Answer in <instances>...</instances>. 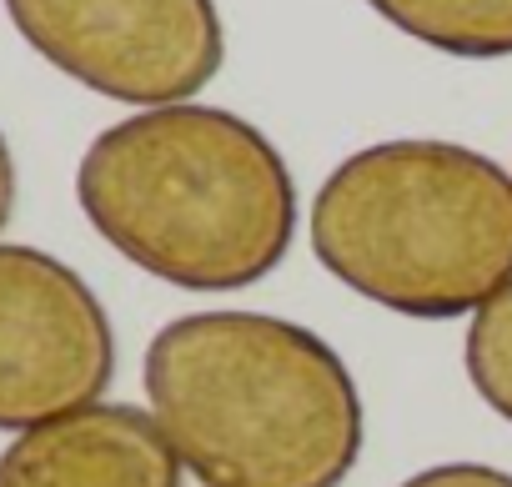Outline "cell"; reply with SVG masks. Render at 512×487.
I'll list each match as a JSON object with an SVG mask.
<instances>
[{"mask_svg":"<svg viewBox=\"0 0 512 487\" xmlns=\"http://www.w3.org/2000/svg\"><path fill=\"white\" fill-rule=\"evenodd\" d=\"M397 487H512V472L492 467V462H437L412 472Z\"/></svg>","mask_w":512,"mask_h":487,"instance_id":"cell-9","label":"cell"},{"mask_svg":"<svg viewBox=\"0 0 512 487\" xmlns=\"http://www.w3.org/2000/svg\"><path fill=\"white\" fill-rule=\"evenodd\" d=\"M367 6L427 51L457 61L512 56V0H367Z\"/></svg>","mask_w":512,"mask_h":487,"instance_id":"cell-7","label":"cell"},{"mask_svg":"<svg viewBox=\"0 0 512 487\" xmlns=\"http://www.w3.org/2000/svg\"><path fill=\"white\" fill-rule=\"evenodd\" d=\"M0 487H181V457L151 412L91 402L16 432L0 452Z\"/></svg>","mask_w":512,"mask_h":487,"instance_id":"cell-6","label":"cell"},{"mask_svg":"<svg viewBox=\"0 0 512 487\" xmlns=\"http://www.w3.org/2000/svg\"><path fill=\"white\" fill-rule=\"evenodd\" d=\"M76 201L111 252L181 292L256 287L297 236V181L277 141L196 101L106 126L76 166Z\"/></svg>","mask_w":512,"mask_h":487,"instance_id":"cell-1","label":"cell"},{"mask_svg":"<svg viewBox=\"0 0 512 487\" xmlns=\"http://www.w3.org/2000/svg\"><path fill=\"white\" fill-rule=\"evenodd\" d=\"M21 41L76 86L126 106H176L226 61L216 0H6Z\"/></svg>","mask_w":512,"mask_h":487,"instance_id":"cell-4","label":"cell"},{"mask_svg":"<svg viewBox=\"0 0 512 487\" xmlns=\"http://www.w3.org/2000/svg\"><path fill=\"white\" fill-rule=\"evenodd\" d=\"M151 417L206 487H342L367 442L357 377L272 312H186L141 362Z\"/></svg>","mask_w":512,"mask_h":487,"instance_id":"cell-2","label":"cell"},{"mask_svg":"<svg viewBox=\"0 0 512 487\" xmlns=\"http://www.w3.org/2000/svg\"><path fill=\"white\" fill-rule=\"evenodd\" d=\"M462 362H467L472 392L502 422H512V282L487 307L472 312L467 342H462Z\"/></svg>","mask_w":512,"mask_h":487,"instance_id":"cell-8","label":"cell"},{"mask_svg":"<svg viewBox=\"0 0 512 487\" xmlns=\"http://www.w3.org/2000/svg\"><path fill=\"white\" fill-rule=\"evenodd\" d=\"M11 216H16V156L0 136V231L11 226Z\"/></svg>","mask_w":512,"mask_h":487,"instance_id":"cell-10","label":"cell"},{"mask_svg":"<svg viewBox=\"0 0 512 487\" xmlns=\"http://www.w3.org/2000/svg\"><path fill=\"white\" fill-rule=\"evenodd\" d=\"M312 257L382 312L472 317L512 282V171L457 141L362 146L317 186Z\"/></svg>","mask_w":512,"mask_h":487,"instance_id":"cell-3","label":"cell"},{"mask_svg":"<svg viewBox=\"0 0 512 487\" xmlns=\"http://www.w3.org/2000/svg\"><path fill=\"white\" fill-rule=\"evenodd\" d=\"M116 332L101 297L51 252L0 241V432H26L106 397Z\"/></svg>","mask_w":512,"mask_h":487,"instance_id":"cell-5","label":"cell"}]
</instances>
